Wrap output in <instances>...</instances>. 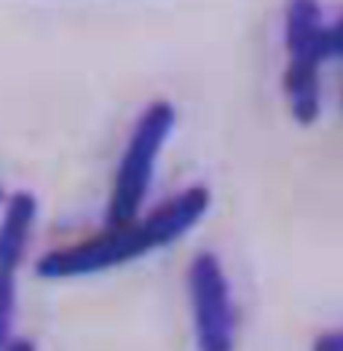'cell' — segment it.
<instances>
[{
    "mask_svg": "<svg viewBox=\"0 0 343 351\" xmlns=\"http://www.w3.org/2000/svg\"><path fill=\"white\" fill-rule=\"evenodd\" d=\"M209 209V191L201 185H191L172 196L167 204L156 206L143 220H134L121 228H108L88 241L75 247L54 250L40 258L38 274L46 279H67V276H86L97 271H108L113 265L129 263L150 250L167 247L188 234Z\"/></svg>",
    "mask_w": 343,
    "mask_h": 351,
    "instance_id": "1",
    "label": "cell"
},
{
    "mask_svg": "<svg viewBox=\"0 0 343 351\" xmlns=\"http://www.w3.org/2000/svg\"><path fill=\"white\" fill-rule=\"evenodd\" d=\"M172 126L174 108L164 99L150 102L143 116L137 118L115 169L113 191L108 202V228H121L137 220V212L156 175V161L161 156Z\"/></svg>",
    "mask_w": 343,
    "mask_h": 351,
    "instance_id": "2",
    "label": "cell"
},
{
    "mask_svg": "<svg viewBox=\"0 0 343 351\" xmlns=\"http://www.w3.org/2000/svg\"><path fill=\"white\" fill-rule=\"evenodd\" d=\"M285 35L289 51L285 73L287 102L300 123H314L322 105L319 67L327 59V25L322 22V8L314 3H292L287 8Z\"/></svg>",
    "mask_w": 343,
    "mask_h": 351,
    "instance_id": "3",
    "label": "cell"
},
{
    "mask_svg": "<svg viewBox=\"0 0 343 351\" xmlns=\"http://www.w3.org/2000/svg\"><path fill=\"white\" fill-rule=\"evenodd\" d=\"M188 293L193 311V332L199 351H233L236 314L230 285L220 261L212 252H199L188 268Z\"/></svg>",
    "mask_w": 343,
    "mask_h": 351,
    "instance_id": "4",
    "label": "cell"
},
{
    "mask_svg": "<svg viewBox=\"0 0 343 351\" xmlns=\"http://www.w3.org/2000/svg\"><path fill=\"white\" fill-rule=\"evenodd\" d=\"M35 212H38V204L27 191H19L8 199L3 223H0V274L16 276V268L22 265L27 252Z\"/></svg>",
    "mask_w": 343,
    "mask_h": 351,
    "instance_id": "5",
    "label": "cell"
},
{
    "mask_svg": "<svg viewBox=\"0 0 343 351\" xmlns=\"http://www.w3.org/2000/svg\"><path fill=\"white\" fill-rule=\"evenodd\" d=\"M14 295H16L14 276L0 274V349L8 346V330H11V317H14Z\"/></svg>",
    "mask_w": 343,
    "mask_h": 351,
    "instance_id": "6",
    "label": "cell"
},
{
    "mask_svg": "<svg viewBox=\"0 0 343 351\" xmlns=\"http://www.w3.org/2000/svg\"><path fill=\"white\" fill-rule=\"evenodd\" d=\"M324 40H327V57H343V22L327 27Z\"/></svg>",
    "mask_w": 343,
    "mask_h": 351,
    "instance_id": "7",
    "label": "cell"
},
{
    "mask_svg": "<svg viewBox=\"0 0 343 351\" xmlns=\"http://www.w3.org/2000/svg\"><path fill=\"white\" fill-rule=\"evenodd\" d=\"M311 351H343V330H333V332L319 335Z\"/></svg>",
    "mask_w": 343,
    "mask_h": 351,
    "instance_id": "8",
    "label": "cell"
},
{
    "mask_svg": "<svg viewBox=\"0 0 343 351\" xmlns=\"http://www.w3.org/2000/svg\"><path fill=\"white\" fill-rule=\"evenodd\" d=\"M5 351H35V346L29 341H25V338H14V341H8Z\"/></svg>",
    "mask_w": 343,
    "mask_h": 351,
    "instance_id": "9",
    "label": "cell"
},
{
    "mask_svg": "<svg viewBox=\"0 0 343 351\" xmlns=\"http://www.w3.org/2000/svg\"><path fill=\"white\" fill-rule=\"evenodd\" d=\"M0 199H3V188H0Z\"/></svg>",
    "mask_w": 343,
    "mask_h": 351,
    "instance_id": "10",
    "label": "cell"
}]
</instances>
